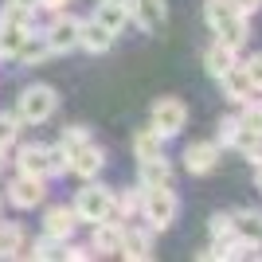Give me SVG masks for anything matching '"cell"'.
<instances>
[{
	"label": "cell",
	"instance_id": "cell-41",
	"mask_svg": "<svg viewBox=\"0 0 262 262\" xmlns=\"http://www.w3.org/2000/svg\"><path fill=\"white\" fill-rule=\"evenodd\" d=\"M0 168H4V157H0Z\"/></svg>",
	"mask_w": 262,
	"mask_h": 262
},
{
	"label": "cell",
	"instance_id": "cell-31",
	"mask_svg": "<svg viewBox=\"0 0 262 262\" xmlns=\"http://www.w3.org/2000/svg\"><path fill=\"white\" fill-rule=\"evenodd\" d=\"M16 133H20V118L16 114H0V149L16 141Z\"/></svg>",
	"mask_w": 262,
	"mask_h": 262
},
{
	"label": "cell",
	"instance_id": "cell-3",
	"mask_svg": "<svg viewBox=\"0 0 262 262\" xmlns=\"http://www.w3.org/2000/svg\"><path fill=\"white\" fill-rule=\"evenodd\" d=\"M71 208H75L78 223H102V219L114 215V192H110L106 184L86 180V188H78V196H75Z\"/></svg>",
	"mask_w": 262,
	"mask_h": 262
},
{
	"label": "cell",
	"instance_id": "cell-19",
	"mask_svg": "<svg viewBox=\"0 0 262 262\" xmlns=\"http://www.w3.org/2000/svg\"><path fill=\"white\" fill-rule=\"evenodd\" d=\"M47 55H51V47H47L43 32H32V35L20 43V51L12 55V59H16V63H24V67H39V63H47Z\"/></svg>",
	"mask_w": 262,
	"mask_h": 262
},
{
	"label": "cell",
	"instance_id": "cell-18",
	"mask_svg": "<svg viewBox=\"0 0 262 262\" xmlns=\"http://www.w3.org/2000/svg\"><path fill=\"white\" fill-rule=\"evenodd\" d=\"M231 223H235V235L247 243H254V247H262V211L258 208H243L231 215Z\"/></svg>",
	"mask_w": 262,
	"mask_h": 262
},
{
	"label": "cell",
	"instance_id": "cell-6",
	"mask_svg": "<svg viewBox=\"0 0 262 262\" xmlns=\"http://www.w3.org/2000/svg\"><path fill=\"white\" fill-rule=\"evenodd\" d=\"M78 16H71V12H55V20L47 24V32H43V39H47V47H51V55L59 51H75L78 47Z\"/></svg>",
	"mask_w": 262,
	"mask_h": 262
},
{
	"label": "cell",
	"instance_id": "cell-5",
	"mask_svg": "<svg viewBox=\"0 0 262 262\" xmlns=\"http://www.w3.org/2000/svg\"><path fill=\"white\" fill-rule=\"evenodd\" d=\"M149 125L168 141V137H176L188 125V106L180 98H157L153 110H149Z\"/></svg>",
	"mask_w": 262,
	"mask_h": 262
},
{
	"label": "cell",
	"instance_id": "cell-2",
	"mask_svg": "<svg viewBox=\"0 0 262 262\" xmlns=\"http://www.w3.org/2000/svg\"><path fill=\"white\" fill-rule=\"evenodd\" d=\"M176 192L168 184H149L141 188V219L149 223L153 231H168L176 219Z\"/></svg>",
	"mask_w": 262,
	"mask_h": 262
},
{
	"label": "cell",
	"instance_id": "cell-38",
	"mask_svg": "<svg viewBox=\"0 0 262 262\" xmlns=\"http://www.w3.org/2000/svg\"><path fill=\"white\" fill-rule=\"evenodd\" d=\"M12 4H20V8H28V12H35V8H39V0H12Z\"/></svg>",
	"mask_w": 262,
	"mask_h": 262
},
{
	"label": "cell",
	"instance_id": "cell-26",
	"mask_svg": "<svg viewBox=\"0 0 262 262\" xmlns=\"http://www.w3.org/2000/svg\"><path fill=\"white\" fill-rule=\"evenodd\" d=\"M161 149H164V137L153 129V125H145V129L133 133V153L137 157H153V153H161Z\"/></svg>",
	"mask_w": 262,
	"mask_h": 262
},
{
	"label": "cell",
	"instance_id": "cell-28",
	"mask_svg": "<svg viewBox=\"0 0 262 262\" xmlns=\"http://www.w3.org/2000/svg\"><path fill=\"white\" fill-rule=\"evenodd\" d=\"M86 141H90V129H86V125H71V129L63 133V141H59V149H63V153L71 157L75 149H82Z\"/></svg>",
	"mask_w": 262,
	"mask_h": 262
},
{
	"label": "cell",
	"instance_id": "cell-1",
	"mask_svg": "<svg viewBox=\"0 0 262 262\" xmlns=\"http://www.w3.org/2000/svg\"><path fill=\"white\" fill-rule=\"evenodd\" d=\"M204 20H208V28L215 32V39L227 43L231 51H243V43L251 39V24H247L243 12L231 8V0H208V4H204Z\"/></svg>",
	"mask_w": 262,
	"mask_h": 262
},
{
	"label": "cell",
	"instance_id": "cell-10",
	"mask_svg": "<svg viewBox=\"0 0 262 262\" xmlns=\"http://www.w3.org/2000/svg\"><path fill=\"white\" fill-rule=\"evenodd\" d=\"M16 168H20L24 176L47 180V176H51V145H24L20 153H16Z\"/></svg>",
	"mask_w": 262,
	"mask_h": 262
},
{
	"label": "cell",
	"instance_id": "cell-15",
	"mask_svg": "<svg viewBox=\"0 0 262 262\" xmlns=\"http://www.w3.org/2000/svg\"><path fill=\"white\" fill-rule=\"evenodd\" d=\"M118 254H121V258H129V262H149V258H153V239H149V231H145V227H125Z\"/></svg>",
	"mask_w": 262,
	"mask_h": 262
},
{
	"label": "cell",
	"instance_id": "cell-9",
	"mask_svg": "<svg viewBox=\"0 0 262 262\" xmlns=\"http://www.w3.org/2000/svg\"><path fill=\"white\" fill-rule=\"evenodd\" d=\"M129 20L137 24L141 32H161L164 24H168V4H164V0H133Z\"/></svg>",
	"mask_w": 262,
	"mask_h": 262
},
{
	"label": "cell",
	"instance_id": "cell-35",
	"mask_svg": "<svg viewBox=\"0 0 262 262\" xmlns=\"http://www.w3.org/2000/svg\"><path fill=\"white\" fill-rule=\"evenodd\" d=\"M231 8L243 12V16H254V12L262 8V0H231Z\"/></svg>",
	"mask_w": 262,
	"mask_h": 262
},
{
	"label": "cell",
	"instance_id": "cell-25",
	"mask_svg": "<svg viewBox=\"0 0 262 262\" xmlns=\"http://www.w3.org/2000/svg\"><path fill=\"white\" fill-rule=\"evenodd\" d=\"M24 254V231L16 223H0V258H16Z\"/></svg>",
	"mask_w": 262,
	"mask_h": 262
},
{
	"label": "cell",
	"instance_id": "cell-23",
	"mask_svg": "<svg viewBox=\"0 0 262 262\" xmlns=\"http://www.w3.org/2000/svg\"><path fill=\"white\" fill-rule=\"evenodd\" d=\"M35 28H24V24H0V55L4 59H12V55L20 51V43L32 35Z\"/></svg>",
	"mask_w": 262,
	"mask_h": 262
},
{
	"label": "cell",
	"instance_id": "cell-36",
	"mask_svg": "<svg viewBox=\"0 0 262 262\" xmlns=\"http://www.w3.org/2000/svg\"><path fill=\"white\" fill-rule=\"evenodd\" d=\"M86 247H67V251H63V258H71V262H82V258H86Z\"/></svg>",
	"mask_w": 262,
	"mask_h": 262
},
{
	"label": "cell",
	"instance_id": "cell-33",
	"mask_svg": "<svg viewBox=\"0 0 262 262\" xmlns=\"http://www.w3.org/2000/svg\"><path fill=\"white\" fill-rule=\"evenodd\" d=\"M243 71H247V78H251V86H254V90H262V51H258V55H251V59L243 63Z\"/></svg>",
	"mask_w": 262,
	"mask_h": 262
},
{
	"label": "cell",
	"instance_id": "cell-21",
	"mask_svg": "<svg viewBox=\"0 0 262 262\" xmlns=\"http://www.w3.org/2000/svg\"><path fill=\"white\" fill-rule=\"evenodd\" d=\"M235 55H239V51H231L227 43H219V39H211V47L204 51V71H208L211 78H219L223 71H227V67H235V63H239Z\"/></svg>",
	"mask_w": 262,
	"mask_h": 262
},
{
	"label": "cell",
	"instance_id": "cell-29",
	"mask_svg": "<svg viewBox=\"0 0 262 262\" xmlns=\"http://www.w3.org/2000/svg\"><path fill=\"white\" fill-rule=\"evenodd\" d=\"M239 125H251V129H262V98H247V102H243Z\"/></svg>",
	"mask_w": 262,
	"mask_h": 262
},
{
	"label": "cell",
	"instance_id": "cell-11",
	"mask_svg": "<svg viewBox=\"0 0 262 262\" xmlns=\"http://www.w3.org/2000/svg\"><path fill=\"white\" fill-rule=\"evenodd\" d=\"M215 164H219V145L215 141H192L184 149V168L192 176H208Z\"/></svg>",
	"mask_w": 262,
	"mask_h": 262
},
{
	"label": "cell",
	"instance_id": "cell-8",
	"mask_svg": "<svg viewBox=\"0 0 262 262\" xmlns=\"http://www.w3.org/2000/svg\"><path fill=\"white\" fill-rule=\"evenodd\" d=\"M102 168H106V153H102L94 141H86L82 149H75V153L67 157V172L82 176V180H94Z\"/></svg>",
	"mask_w": 262,
	"mask_h": 262
},
{
	"label": "cell",
	"instance_id": "cell-34",
	"mask_svg": "<svg viewBox=\"0 0 262 262\" xmlns=\"http://www.w3.org/2000/svg\"><path fill=\"white\" fill-rule=\"evenodd\" d=\"M235 129H239V118H223V121H219V141L215 145H231Z\"/></svg>",
	"mask_w": 262,
	"mask_h": 262
},
{
	"label": "cell",
	"instance_id": "cell-20",
	"mask_svg": "<svg viewBox=\"0 0 262 262\" xmlns=\"http://www.w3.org/2000/svg\"><path fill=\"white\" fill-rule=\"evenodd\" d=\"M231 149H235V153H243L247 161L258 164V161H262V129L239 125V129H235V137H231Z\"/></svg>",
	"mask_w": 262,
	"mask_h": 262
},
{
	"label": "cell",
	"instance_id": "cell-37",
	"mask_svg": "<svg viewBox=\"0 0 262 262\" xmlns=\"http://www.w3.org/2000/svg\"><path fill=\"white\" fill-rule=\"evenodd\" d=\"M39 8H51V12H63L67 0H39Z\"/></svg>",
	"mask_w": 262,
	"mask_h": 262
},
{
	"label": "cell",
	"instance_id": "cell-12",
	"mask_svg": "<svg viewBox=\"0 0 262 262\" xmlns=\"http://www.w3.org/2000/svg\"><path fill=\"white\" fill-rule=\"evenodd\" d=\"M75 227H78L75 208H47L43 211V235H47V239L67 243L71 235H75Z\"/></svg>",
	"mask_w": 262,
	"mask_h": 262
},
{
	"label": "cell",
	"instance_id": "cell-32",
	"mask_svg": "<svg viewBox=\"0 0 262 262\" xmlns=\"http://www.w3.org/2000/svg\"><path fill=\"white\" fill-rule=\"evenodd\" d=\"M0 24H24V28H32V12L20 8V4H12L8 0V8L0 12Z\"/></svg>",
	"mask_w": 262,
	"mask_h": 262
},
{
	"label": "cell",
	"instance_id": "cell-27",
	"mask_svg": "<svg viewBox=\"0 0 262 262\" xmlns=\"http://www.w3.org/2000/svg\"><path fill=\"white\" fill-rule=\"evenodd\" d=\"M208 231H211V243H215V247H223V243L235 239V223H231L227 211H215V215L208 219Z\"/></svg>",
	"mask_w": 262,
	"mask_h": 262
},
{
	"label": "cell",
	"instance_id": "cell-4",
	"mask_svg": "<svg viewBox=\"0 0 262 262\" xmlns=\"http://www.w3.org/2000/svg\"><path fill=\"white\" fill-rule=\"evenodd\" d=\"M59 110V94H55V86H43V82H35V86H28L20 94V102H16V118H20V125L28 121V125H39V121H47Z\"/></svg>",
	"mask_w": 262,
	"mask_h": 262
},
{
	"label": "cell",
	"instance_id": "cell-39",
	"mask_svg": "<svg viewBox=\"0 0 262 262\" xmlns=\"http://www.w3.org/2000/svg\"><path fill=\"white\" fill-rule=\"evenodd\" d=\"M254 188L262 192V161H258V168H254Z\"/></svg>",
	"mask_w": 262,
	"mask_h": 262
},
{
	"label": "cell",
	"instance_id": "cell-30",
	"mask_svg": "<svg viewBox=\"0 0 262 262\" xmlns=\"http://www.w3.org/2000/svg\"><path fill=\"white\" fill-rule=\"evenodd\" d=\"M55 254H59V243L55 239H35L32 247H28V258H35V262H47V258H55Z\"/></svg>",
	"mask_w": 262,
	"mask_h": 262
},
{
	"label": "cell",
	"instance_id": "cell-22",
	"mask_svg": "<svg viewBox=\"0 0 262 262\" xmlns=\"http://www.w3.org/2000/svg\"><path fill=\"white\" fill-rule=\"evenodd\" d=\"M94 20L118 35L121 28L129 24V8H121V4H110V0H98V12H94Z\"/></svg>",
	"mask_w": 262,
	"mask_h": 262
},
{
	"label": "cell",
	"instance_id": "cell-24",
	"mask_svg": "<svg viewBox=\"0 0 262 262\" xmlns=\"http://www.w3.org/2000/svg\"><path fill=\"white\" fill-rule=\"evenodd\" d=\"M114 211H118L121 223L125 219H141V188H125L121 196H114Z\"/></svg>",
	"mask_w": 262,
	"mask_h": 262
},
{
	"label": "cell",
	"instance_id": "cell-14",
	"mask_svg": "<svg viewBox=\"0 0 262 262\" xmlns=\"http://www.w3.org/2000/svg\"><path fill=\"white\" fill-rule=\"evenodd\" d=\"M114 39H118V35L110 32V28H102L94 16L78 24V47H86V51H94V55H106L110 47H114Z\"/></svg>",
	"mask_w": 262,
	"mask_h": 262
},
{
	"label": "cell",
	"instance_id": "cell-13",
	"mask_svg": "<svg viewBox=\"0 0 262 262\" xmlns=\"http://www.w3.org/2000/svg\"><path fill=\"white\" fill-rule=\"evenodd\" d=\"M219 86H223V94H227L235 106H243L247 98H254L258 90L251 86V78H247V71H243V63H235V67H227L223 75H219Z\"/></svg>",
	"mask_w": 262,
	"mask_h": 262
},
{
	"label": "cell",
	"instance_id": "cell-40",
	"mask_svg": "<svg viewBox=\"0 0 262 262\" xmlns=\"http://www.w3.org/2000/svg\"><path fill=\"white\" fill-rule=\"evenodd\" d=\"M110 4H121V8H129V4H133V0H110Z\"/></svg>",
	"mask_w": 262,
	"mask_h": 262
},
{
	"label": "cell",
	"instance_id": "cell-7",
	"mask_svg": "<svg viewBox=\"0 0 262 262\" xmlns=\"http://www.w3.org/2000/svg\"><path fill=\"white\" fill-rule=\"evenodd\" d=\"M43 196H47V188H43V180L39 176H16L8 184V200H12V208H20V211H28V208H39L43 204Z\"/></svg>",
	"mask_w": 262,
	"mask_h": 262
},
{
	"label": "cell",
	"instance_id": "cell-16",
	"mask_svg": "<svg viewBox=\"0 0 262 262\" xmlns=\"http://www.w3.org/2000/svg\"><path fill=\"white\" fill-rule=\"evenodd\" d=\"M137 176H141V188H149V184H172V164L164 161V153L137 157Z\"/></svg>",
	"mask_w": 262,
	"mask_h": 262
},
{
	"label": "cell",
	"instance_id": "cell-17",
	"mask_svg": "<svg viewBox=\"0 0 262 262\" xmlns=\"http://www.w3.org/2000/svg\"><path fill=\"white\" fill-rule=\"evenodd\" d=\"M121 235H125V223L121 219H102V223H94V251L98 254H118L121 251Z\"/></svg>",
	"mask_w": 262,
	"mask_h": 262
}]
</instances>
